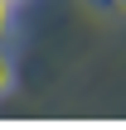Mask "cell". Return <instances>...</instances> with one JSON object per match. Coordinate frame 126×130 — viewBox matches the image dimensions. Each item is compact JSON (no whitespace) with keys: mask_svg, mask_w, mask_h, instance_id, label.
Masks as SVG:
<instances>
[{"mask_svg":"<svg viewBox=\"0 0 126 130\" xmlns=\"http://www.w3.org/2000/svg\"><path fill=\"white\" fill-rule=\"evenodd\" d=\"M10 87H15V58H10V53L0 48V96H5Z\"/></svg>","mask_w":126,"mask_h":130,"instance_id":"obj_1","label":"cell"},{"mask_svg":"<svg viewBox=\"0 0 126 130\" xmlns=\"http://www.w3.org/2000/svg\"><path fill=\"white\" fill-rule=\"evenodd\" d=\"M10 29H15V0H0V43L10 39Z\"/></svg>","mask_w":126,"mask_h":130,"instance_id":"obj_2","label":"cell"},{"mask_svg":"<svg viewBox=\"0 0 126 130\" xmlns=\"http://www.w3.org/2000/svg\"><path fill=\"white\" fill-rule=\"evenodd\" d=\"M102 10H126V0H97Z\"/></svg>","mask_w":126,"mask_h":130,"instance_id":"obj_3","label":"cell"}]
</instances>
